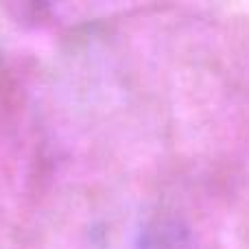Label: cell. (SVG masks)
Segmentation results:
<instances>
[{"instance_id": "1", "label": "cell", "mask_w": 249, "mask_h": 249, "mask_svg": "<svg viewBox=\"0 0 249 249\" xmlns=\"http://www.w3.org/2000/svg\"><path fill=\"white\" fill-rule=\"evenodd\" d=\"M83 249H197L188 225L153 203H127L88 230Z\"/></svg>"}]
</instances>
